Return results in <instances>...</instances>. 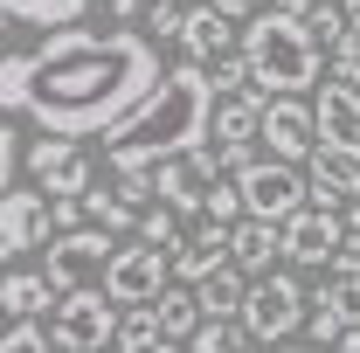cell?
Returning a JSON list of instances; mask_svg holds the SVG:
<instances>
[{"label":"cell","instance_id":"cell-8","mask_svg":"<svg viewBox=\"0 0 360 353\" xmlns=\"http://www.w3.org/2000/svg\"><path fill=\"white\" fill-rule=\"evenodd\" d=\"M28 180L42 187L49 201H84L97 187V167H90L84 139H28Z\"/></svg>","mask_w":360,"mask_h":353},{"label":"cell","instance_id":"cell-15","mask_svg":"<svg viewBox=\"0 0 360 353\" xmlns=\"http://www.w3.org/2000/svg\"><path fill=\"white\" fill-rule=\"evenodd\" d=\"M319 146L360 160V90L354 84H333L326 77V90H319Z\"/></svg>","mask_w":360,"mask_h":353},{"label":"cell","instance_id":"cell-13","mask_svg":"<svg viewBox=\"0 0 360 353\" xmlns=\"http://www.w3.org/2000/svg\"><path fill=\"white\" fill-rule=\"evenodd\" d=\"M243 49V21H229L222 7H208V0H194L187 7V28H180V56L187 63H222V56H236Z\"/></svg>","mask_w":360,"mask_h":353},{"label":"cell","instance_id":"cell-23","mask_svg":"<svg viewBox=\"0 0 360 353\" xmlns=\"http://www.w3.org/2000/svg\"><path fill=\"white\" fill-rule=\"evenodd\" d=\"M84 208H90V222H97V229H111V236H139V208L118 194V187H111V194H104V187H90Z\"/></svg>","mask_w":360,"mask_h":353},{"label":"cell","instance_id":"cell-32","mask_svg":"<svg viewBox=\"0 0 360 353\" xmlns=\"http://www.w3.org/2000/svg\"><path fill=\"white\" fill-rule=\"evenodd\" d=\"M146 28H153L160 42H180V28H187V7H174V0H146Z\"/></svg>","mask_w":360,"mask_h":353},{"label":"cell","instance_id":"cell-27","mask_svg":"<svg viewBox=\"0 0 360 353\" xmlns=\"http://www.w3.org/2000/svg\"><path fill=\"white\" fill-rule=\"evenodd\" d=\"M187 347L194 353H250V326H243V319H208Z\"/></svg>","mask_w":360,"mask_h":353},{"label":"cell","instance_id":"cell-5","mask_svg":"<svg viewBox=\"0 0 360 353\" xmlns=\"http://www.w3.org/2000/svg\"><path fill=\"white\" fill-rule=\"evenodd\" d=\"M305 284L291 270H270V277H250V298H243V326L257 347H284L298 326H305Z\"/></svg>","mask_w":360,"mask_h":353},{"label":"cell","instance_id":"cell-35","mask_svg":"<svg viewBox=\"0 0 360 353\" xmlns=\"http://www.w3.org/2000/svg\"><path fill=\"white\" fill-rule=\"evenodd\" d=\"M208 7H222L229 21H250V14H264V7H257V0H208Z\"/></svg>","mask_w":360,"mask_h":353},{"label":"cell","instance_id":"cell-40","mask_svg":"<svg viewBox=\"0 0 360 353\" xmlns=\"http://www.w3.org/2000/svg\"><path fill=\"white\" fill-rule=\"evenodd\" d=\"M270 353H305V347H270Z\"/></svg>","mask_w":360,"mask_h":353},{"label":"cell","instance_id":"cell-2","mask_svg":"<svg viewBox=\"0 0 360 353\" xmlns=\"http://www.w3.org/2000/svg\"><path fill=\"white\" fill-rule=\"evenodd\" d=\"M208 118H215L208 70L174 63L160 77V90L104 132V160H111V174H160L167 160H187L194 146H208Z\"/></svg>","mask_w":360,"mask_h":353},{"label":"cell","instance_id":"cell-22","mask_svg":"<svg viewBox=\"0 0 360 353\" xmlns=\"http://www.w3.org/2000/svg\"><path fill=\"white\" fill-rule=\"evenodd\" d=\"M194 298H201V312H208V319H243L250 277L229 264V270H215V277H201V284H194Z\"/></svg>","mask_w":360,"mask_h":353},{"label":"cell","instance_id":"cell-11","mask_svg":"<svg viewBox=\"0 0 360 353\" xmlns=\"http://www.w3.org/2000/svg\"><path fill=\"white\" fill-rule=\"evenodd\" d=\"M264 139H270V160H312L319 153V104L305 97H270L264 104Z\"/></svg>","mask_w":360,"mask_h":353},{"label":"cell","instance_id":"cell-42","mask_svg":"<svg viewBox=\"0 0 360 353\" xmlns=\"http://www.w3.org/2000/svg\"><path fill=\"white\" fill-rule=\"evenodd\" d=\"M174 7H194V0H174Z\"/></svg>","mask_w":360,"mask_h":353},{"label":"cell","instance_id":"cell-29","mask_svg":"<svg viewBox=\"0 0 360 353\" xmlns=\"http://www.w3.org/2000/svg\"><path fill=\"white\" fill-rule=\"evenodd\" d=\"M305 28H312L319 56H333V49H340V42H347V35H354V28H347V7H340V0H326L319 14H305Z\"/></svg>","mask_w":360,"mask_h":353},{"label":"cell","instance_id":"cell-6","mask_svg":"<svg viewBox=\"0 0 360 353\" xmlns=\"http://www.w3.org/2000/svg\"><path fill=\"white\" fill-rule=\"evenodd\" d=\"M118 264V236L111 229H70V236H56L49 243V277H56V291H104V277Z\"/></svg>","mask_w":360,"mask_h":353},{"label":"cell","instance_id":"cell-3","mask_svg":"<svg viewBox=\"0 0 360 353\" xmlns=\"http://www.w3.org/2000/svg\"><path fill=\"white\" fill-rule=\"evenodd\" d=\"M243 56H250L264 97H305V84H319V63H326L312 28L298 14H277V7L243 21Z\"/></svg>","mask_w":360,"mask_h":353},{"label":"cell","instance_id":"cell-33","mask_svg":"<svg viewBox=\"0 0 360 353\" xmlns=\"http://www.w3.org/2000/svg\"><path fill=\"white\" fill-rule=\"evenodd\" d=\"M326 77H333V84H354V90H360V35H347V42L326 56Z\"/></svg>","mask_w":360,"mask_h":353},{"label":"cell","instance_id":"cell-18","mask_svg":"<svg viewBox=\"0 0 360 353\" xmlns=\"http://www.w3.org/2000/svg\"><path fill=\"white\" fill-rule=\"evenodd\" d=\"M90 7H111V0H0L7 28H42V35H56V28H84Z\"/></svg>","mask_w":360,"mask_h":353},{"label":"cell","instance_id":"cell-34","mask_svg":"<svg viewBox=\"0 0 360 353\" xmlns=\"http://www.w3.org/2000/svg\"><path fill=\"white\" fill-rule=\"evenodd\" d=\"M333 270H360V229H347V243H340V257H333Z\"/></svg>","mask_w":360,"mask_h":353},{"label":"cell","instance_id":"cell-31","mask_svg":"<svg viewBox=\"0 0 360 353\" xmlns=\"http://www.w3.org/2000/svg\"><path fill=\"white\" fill-rule=\"evenodd\" d=\"M208 84L215 90H257V70H250V56L236 49V56H222V63H208ZM264 97V90H257Z\"/></svg>","mask_w":360,"mask_h":353},{"label":"cell","instance_id":"cell-7","mask_svg":"<svg viewBox=\"0 0 360 353\" xmlns=\"http://www.w3.org/2000/svg\"><path fill=\"white\" fill-rule=\"evenodd\" d=\"M236 187H243L250 215H264V222H291V215L312 208V180H305V167H291V160H257V167L236 174Z\"/></svg>","mask_w":360,"mask_h":353},{"label":"cell","instance_id":"cell-17","mask_svg":"<svg viewBox=\"0 0 360 353\" xmlns=\"http://www.w3.org/2000/svg\"><path fill=\"white\" fill-rule=\"evenodd\" d=\"M264 104L257 90H215V118H208V139H222V146H250V139H264Z\"/></svg>","mask_w":360,"mask_h":353},{"label":"cell","instance_id":"cell-14","mask_svg":"<svg viewBox=\"0 0 360 353\" xmlns=\"http://www.w3.org/2000/svg\"><path fill=\"white\" fill-rule=\"evenodd\" d=\"M236 264V229H222V222H194L187 236H180L174 250V277L180 284H201V277H215V270Z\"/></svg>","mask_w":360,"mask_h":353},{"label":"cell","instance_id":"cell-37","mask_svg":"<svg viewBox=\"0 0 360 353\" xmlns=\"http://www.w3.org/2000/svg\"><path fill=\"white\" fill-rule=\"evenodd\" d=\"M340 7H347V28L360 35V0H340Z\"/></svg>","mask_w":360,"mask_h":353},{"label":"cell","instance_id":"cell-12","mask_svg":"<svg viewBox=\"0 0 360 353\" xmlns=\"http://www.w3.org/2000/svg\"><path fill=\"white\" fill-rule=\"evenodd\" d=\"M340 243H347V215H340V208H305V215L284 222V257H291V264L326 270L340 257Z\"/></svg>","mask_w":360,"mask_h":353},{"label":"cell","instance_id":"cell-9","mask_svg":"<svg viewBox=\"0 0 360 353\" xmlns=\"http://www.w3.org/2000/svg\"><path fill=\"white\" fill-rule=\"evenodd\" d=\"M42 243H56V208H49V194H35V187H0V257L21 264V257L42 250Z\"/></svg>","mask_w":360,"mask_h":353},{"label":"cell","instance_id":"cell-39","mask_svg":"<svg viewBox=\"0 0 360 353\" xmlns=\"http://www.w3.org/2000/svg\"><path fill=\"white\" fill-rule=\"evenodd\" d=\"M347 229H360V201H354V208H347Z\"/></svg>","mask_w":360,"mask_h":353},{"label":"cell","instance_id":"cell-4","mask_svg":"<svg viewBox=\"0 0 360 353\" xmlns=\"http://www.w3.org/2000/svg\"><path fill=\"white\" fill-rule=\"evenodd\" d=\"M118 326H125V305L111 291H63V305L49 312V340L63 353H104L118 347Z\"/></svg>","mask_w":360,"mask_h":353},{"label":"cell","instance_id":"cell-36","mask_svg":"<svg viewBox=\"0 0 360 353\" xmlns=\"http://www.w3.org/2000/svg\"><path fill=\"white\" fill-rule=\"evenodd\" d=\"M270 7H277V14H298V21H305V14H319V7H326V0H270Z\"/></svg>","mask_w":360,"mask_h":353},{"label":"cell","instance_id":"cell-25","mask_svg":"<svg viewBox=\"0 0 360 353\" xmlns=\"http://www.w3.org/2000/svg\"><path fill=\"white\" fill-rule=\"evenodd\" d=\"M201 222H222V229L250 222V201H243V187H236V180H208V194H201Z\"/></svg>","mask_w":360,"mask_h":353},{"label":"cell","instance_id":"cell-24","mask_svg":"<svg viewBox=\"0 0 360 353\" xmlns=\"http://www.w3.org/2000/svg\"><path fill=\"white\" fill-rule=\"evenodd\" d=\"M160 347H167L160 312H153V305H132V312H125V326H118V353H160Z\"/></svg>","mask_w":360,"mask_h":353},{"label":"cell","instance_id":"cell-16","mask_svg":"<svg viewBox=\"0 0 360 353\" xmlns=\"http://www.w3.org/2000/svg\"><path fill=\"white\" fill-rule=\"evenodd\" d=\"M305 180H312V208H354L360 201V160L347 153H333V146H319L312 160H305Z\"/></svg>","mask_w":360,"mask_h":353},{"label":"cell","instance_id":"cell-21","mask_svg":"<svg viewBox=\"0 0 360 353\" xmlns=\"http://www.w3.org/2000/svg\"><path fill=\"white\" fill-rule=\"evenodd\" d=\"M153 312H160V326H167V347H187V340L208 326V312H201V298H194V284H167V291L153 298Z\"/></svg>","mask_w":360,"mask_h":353},{"label":"cell","instance_id":"cell-1","mask_svg":"<svg viewBox=\"0 0 360 353\" xmlns=\"http://www.w3.org/2000/svg\"><path fill=\"white\" fill-rule=\"evenodd\" d=\"M160 49L139 28H56L35 49H7L0 104L49 139H97L160 90Z\"/></svg>","mask_w":360,"mask_h":353},{"label":"cell","instance_id":"cell-28","mask_svg":"<svg viewBox=\"0 0 360 353\" xmlns=\"http://www.w3.org/2000/svg\"><path fill=\"white\" fill-rule=\"evenodd\" d=\"M319 305H333L360 333V270H333V284H319Z\"/></svg>","mask_w":360,"mask_h":353},{"label":"cell","instance_id":"cell-10","mask_svg":"<svg viewBox=\"0 0 360 353\" xmlns=\"http://www.w3.org/2000/svg\"><path fill=\"white\" fill-rule=\"evenodd\" d=\"M167 284H174V250H160V243H125L118 264H111V277H104V291H111L125 312L153 305Z\"/></svg>","mask_w":360,"mask_h":353},{"label":"cell","instance_id":"cell-41","mask_svg":"<svg viewBox=\"0 0 360 353\" xmlns=\"http://www.w3.org/2000/svg\"><path fill=\"white\" fill-rule=\"evenodd\" d=\"M160 353H194V347H160Z\"/></svg>","mask_w":360,"mask_h":353},{"label":"cell","instance_id":"cell-30","mask_svg":"<svg viewBox=\"0 0 360 353\" xmlns=\"http://www.w3.org/2000/svg\"><path fill=\"white\" fill-rule=\"evenodd\" d=\"M0 353H63V347L49 340V326H35V319H7V340H0Z\"/></svg>","mask_w":360,"mask_h":353},{"label":"cell","instance_id":"cell-38","mask_svg":"<svg viewBox=\"0 0 360 353\" xmlns=\"http://www.w3.org/2000/svg\"><path fill=\"white\" fill-rule=\"evenodd\" d=\"M333 353H360V333H347V340H340V347H333Z\"/></svg>","mask_w":360,"mask_h":353},{"label":"cell","instance_id":"cell-26","mask_svg":"<svg viewBox=\"0 0 360 353\" xmlns=\"http://www.w3.org/2000/svg\"><path fill=\"white\" fill-rule=\"evenodd\" d=\"M180 236H187V215L167 208V201H153L146 215H139V243H160V250H180Z\"/></svg>","mask_w":360,"mask_h":353},{"label":"cell","instance_id":"cell-20","mask_svg":"<svg viewBox=\"0 0 360 353\" xmlns=\"http://www.w3.org/2000/svg\"><path fill=\"white\" fill-rule=\"evenodd\" d=\"M0 305H7V319H35V312H56V305H63V291H56L49 270H7Z\"/></svg>","mask_w":360,"mask_h":353},{"label":"cell","instance_id":"cell-19","mask_svg":"<svg viewBox=\"0 0 360 353\" xmlns=\"http://www.w3.org/2000/svg\"><path fill=\"white\" fill-rule=\"evenodd\" d=\"M277 257H284V222H264V215L236 222V270L243 277H270Z\"/></svg>","mask_w":360,"mask_h":353}]
</instances>
